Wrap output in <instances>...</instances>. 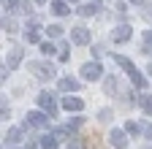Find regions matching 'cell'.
I'll return each instance as SVG.
<instances>
[{
  "mask_svg": "<svg viewBox=\"0 0 152 149\" xmlns=\"http://www.w3.org/2000/svg\"><path fill=\"white\" fill-rule=\"evenodd\" d=\"M114 60H117V65H120V68H122V71L128 73V76H130V81L136 84L139 89H144V87H147V79L141 76V73H139V68L133 65V63H130L128 57H122V54H117V57H114Z\"/></svg>",
  "mask_w": 152,
  "mask_h": 149,
  "instance_id": "cell-1",
  "label": "cell"
},
{
  "mask_svg": "<svg viewBox=\"0 0 152 149\" xmlns=\"http://www.w3.org/2000/svg\"><path fill=\"white\" fill-rule=\"evenodd\" d=\"M27 68L35 73L38 79H52V76H54V65H52V63H30Z\"/></svg>",
  "mask_w": 152,
  "mask_h": 149,
  "instance_id": "cell-2",
  "label": "cell"
},
{
  "mask_svg": "<svg viewBox=\"0 0 152 149\" xmlns=\"http://www.w3.org/2000/svg\"><path fill=\"white\" fill-rule=\"evenodd\" d=\"M82 76H84V81H98V79L103 76L101 63H87V65L82 68Z\"/></svg>",
  "mask_w": 152,
  "mask_h": 149,
  "instance_id": "cell-3",
  "label": "cell"
},
{
  "mask_svg": "<svg viewBox=\"0 0 152 149\" xmlns=\"http://www.w3.org/2000/svg\"><path fill=\"white\" fill-rule=\"evenodd\" d=\"M38 106H41L49 117L57 114V100H54V95H49V92H41V95H38Z\"/></svg>",
  "mask_w": 152,
  "mask_h": 149,
  "instance_id": "cell-4",
  "label": "cell"
},
{
  "mask_svg": "<svg viewBox=\"0 0 152 149\" xmlns=\"http://www.w3.org/2000/svg\"><path fill=\"white\" fill-rule=\"evenodd\" d=\"M130 27L128 25H120V27H114V33H111V41L114 44H125V41H130Z\"/></svg>",
  "mask_w": 152,
  "mask_h": 149,
  "instance_id": "cell-5",
  "label": "cell"
},
{
  "mask_svg": "<svg viewBox=\"0 0 152 149\" xmlns=\"http://www.w3.org/2000/svg\"><path fill=\"white\" fill-rule=\"evenodd\" d=\"M27 125L30 127H46L49 125V117L41 114V111H30V114H27Z\"/></svg>",
  "mask_w": 152,
  "mask_h": 149,
  "instance_id": "cell-6",
  "label": "cell"
},
{
  "mask_svg": "<svg viewBox=\"0 0 152 149\" xmlns=\"http://www.w3.org/2000/svg\"><path fill=\"white\" fill-rule=\"evenodd\" d=\"M71 41L79 44V46L90 44V30H84V27H73V30H71Z\"/></svg>",
  "mask_w": 152,
  "mask_h": 149,
  "instance_id": "cell-7",
  "label": "cell"
},
{
  "mask_svg": "<svg viewBox=\"0 0 152 149\" xmlns=\"http://www.w3.org/2000/svg\"><path fill=\"white\" fill-rule=\"evenodd\" d=\"M109 144H111L114 149H125V146H128V138H125L122 130H111V133H109Z\"/></svg>",
  "mask_w": 152,
  "mask_h": 149,
  "instance_id": "cell-8",
  "label": "cell"
},
{
  "mask_svg": "<svg viewBox=\"0 0 152 149\" xmlns=\"http://www.w3.org/2000/svg\"><path fill=\"white\" fill-rule=\"evenodd\" d=\"M79 87H82V81H79V79H73V76L60 79V89H63V92H76Z\"/></svg>",
  "mask_w": 152,
  "mask_h": 149,
  "instance_id": "cell-9",
  "label": "cell"
},
{
  "mask_svg": "<svg viewBox=\"0 0 152 149\" xmlns=\"http://www.w3.org/2000/svg\"><path fill=\"white\" fill-rule=\"evenodd\" d=\"M63 108H65V111H82V108H84V100H82V98H71V95H68V98L63 100Z\"/></svg>",
  "mask_w": 152,
  "mask_h": 149,
  "instance_id": "cell-10",
  "label": "cell"
},
{
  "mask_svg": "<svg viewBox=\"0 0 152 149\" xmlns=\"http://www.w3.org/2000/svg\"><path fill=\"white\" fill-rule=\"evenodd\" d=\"M19 63H22V49L14 46V49H11V54H8V65H6V68H8V71H14Z\"/></svg>",
  "mask_w": 152,
  "mask_h": 149,
  "instance_id": "cell-11",
  "label": "cell"
},
{
  "mask_svg": "<svg viewBox=\"0 0 152 149\" xmlns=\"http://www.w3.org/2000/svg\"><path fill=\"white\" fill-rule=\"evenodd\" d=\"M27 30H30V33H27V44H41V33H38V22H35V19L30 22Z\"/></svg>",
  "mask_w": 152,
  "mask_h": 149,
  "instance_id": "cell-12",
  "label": "cell"
},
{
  "mask_svg": "<svg viewBox=\"0 0 152 149\" xmlns=\"http://www.w3.org/2000/svg\"><path fill=\"white\" fill-rule=\"evenodd\" d=\"M52 11H54L57 16H65L71 8H68V3H65V0H54V3H52Z\"/></svg>",
  "mask_w": 152,
  "mask_h": 149,
  "instance_id": "cell-13",
  "label": "cell"
},
{
  "mask_svg": "<svg viewBox=\"0 0 152 149\" xmlns=\"http://www.w3.org/2000/svg\"><path fill=\"white\" fill-rule=\"evenodd\" d=\"M22 141V130L19 127H11L8 133H6V144H19Z\"/></svg>",
  "mask_w": 152,
  "mask_h": 149,
  "instance_id": "cell-14",
  "label": "cell"
},
{
  "mask_svg": "<svg viewBox=\"0 0 152 149\" xmlns=\"http://www.w3.org/2000/svg\"><path fill=\"white\" fill-rule=\"evenodd\" d=\"M79 14H82V16H92V14H98V3H87V6H82Z\"/></svg>",
  "mask_w": 152,
  "mask_h": 149,
  "instance_id": "cell-15",
  "label": "cell"
},
{
  "mask_svg": "<svg viewBox=\"0 0 152 149\" xmlns=\"http://www.w3.org/2000/svg\"><path fill=\"white\" fill-rule=\"evenodd\" d=\"M141 130H144V127H141L139 122H133V119H130V122L125 125V133H130V136H139V133H141Z\"/></svg>",
  "mask_w": 152,
  "mask_h": 149,
  "instance_id": "cell-16",
  "label": "cell"
},
{
  "mask_svg": "<svg viewBox=\"0 0 152 149\" xmlns=\"http://www.w3.org/2000/svg\"><path fill=\"white\" fill-rule=\"evenodd\" d=\"M139 103H141V108L147 111V114L152 117V95H141V98H139Z\"/></svg>",
  "mask_w": 152,
  "mask_h": 149,
  "instance_id": "cell-17",
  "label": "cell"
},
{
  "mask_svg": "<svg viewBox=\"0 0 152 149\" xmlns=\"http://www.w3.org/2000/svg\"><path fill=\"white\" fill-rule=\"evenodd\" d=\"M41 149H57V138L54 136H44L41 138Z\"/></svg>",
  "mask_w": 152,
  "mask_h": 149,
  "instance_id": "cell-18",
  "label": "cell"
},
{
  "mask_svg": "<svg viewBox=\"0 0 152 149\" xmlns=\"http://www.w3.org/2000/svg\"><path fill=\"white\" fill-rule=\"evenodd\" d=\"M52 136H54L57 141H63V138H68V136H71V127H57ZM68 141H71V138H68Z\"/></svg>",
  "mask_w": 152,
  "mask_h": 149,
  "instance_id": "cell-19",
  "label": "cell"
},
{
  "mask_svg": "<svg viewBox=\"0 0 152 149\" xmlns=\"http://www.w3.org/2000/svg\"><path fill=\"white\" fill-rule=\"evenodd\" d=\"M3 30H6V33H14V30H16V22L11 19V16H3Z\"/></svg>",
  "mask_w": 152,
  "mask_h": 149,
  "instance_id": "cell-20",
  "label": "cell"
},
{
  "mask_svg": "<svg viewBox=\"0 0 152 149\" xmlns=\"http://www.w3.org/2000/svg\"><path fill=\"white\" fill-rule=\"evenodd\" d=\"M49 35H52V38H60V35H63V27L60 25H49V30H46Z\"/></svg>",
  "mask_w": 152,
  "mask_h": 149,
  "instance_id": "cell-21",
  "label": "cell"
},
{
  "mask_svg": "<svg viewBox=\"0 0 152 149\" xmlns=\"http://www.w3.org/2000/svg\"><path fill=\"white\" fill-rule=\"evenodd\" d=\"M144 52H152V30L144 33Z\"/></svg>",
  "mask_w": 152,
  "mask_h": 149,
  "instance_id": "cell-22",
  "label": "cell"
},
{
  "mask_svg": "<svg viewBox=\"0 0 152 149\" xmlns=\"http://www.w3.org/2000/svg\"><path fill=\"white\" fill-rule=\"evenodd\" d=\"M41 52H44V54H46V57H49V54H54L57 49H54L52 44H41Z\"/></svg>",
  "mask_w": 152,
  "mask_h": 149,
  "instance_id": "cell-23",
  "label": "cell"
},
{
  "mask_svg": "<svg viewBox=\"0 0 152 149\" xmlns=\"http://www.w3.org/2000/svg\"><path fill=\"white\" fill-rule=\"evenodd\" d=\"M68 149H82V141H79V138H73V136H71V144H68Z\"/></svg>",
  "mask_w": 152,
  "mask_h": 149,
  "instance_id": "cell-24",
  "label": "cell"
},
{
  "mask_svg": "<svg viewBox=\"0 0 152 149\" xmlns=\"http://www.w3.org/2000/svg\"><path fill=\"white\" fill-rule=\"evenodd\" d=\"M144 133H147V136L152 138V125H147V127H144Z\"/></svg>",
  "mask_w": 152,
  "mask_h": 149,
  "instance_id": "cell-25",
  "label": "cell"
},
{
  "mask_svg": "<svg viewBox=\"0 0 152 149\" xmlns=\"http://www.w3.org/2000/svg\"><path fill=\"white\" fill-rule=\"evenodd\" d=\"M147 16H149V19H152V6H149V8H147Z\"/></svg>",
  "mask_w": 152,
  "mask_h": 149,
  "instance_id": "cell-26",
  "label": "cell"
},
{
  "mask_svg": "<svg viewBox=\"0 0 152 149\" xmlns=\"http://www.w3.org/2000/svg\"><path fill=\"white\" fill-rule=\"evenodd\" d=\"M130 3H144V0H130Z\"/></svg>",
  "mask_w": 152,
  "mask_h": 149,
  "instance_id": "cell-27",
  "label": "cell"
},
{
  "mask_svg": "<svg viewBox=\"0 0 152 149\" xmlns=\"http://www.w3.org/2000/svg\"><path fill=\"white\" fill-rule=\"evenodd\" d=\"M35 3H46V0H35Z\"/></svg>",
  "mask_w": 152,
  "mask_h": 149,
  "instance_id": "cell-28",
  "label": "cell"
},
{
  "mask_svg": "<svg viewBox=\"0 0 152 149\" xmlns=\"http://www.w3.org/2000/svg\"><path fill=\"white\" fill-rule=\"evenodd\" d=\"M149 71H152V63H149Z\"/></svg>",
  "mask_w": 152,
  "mask_h": 149,
  "instance_id": "cell-29",
  "label": "cell"
},
{
  "mask_svg": "<svg viewBox=\"0 0 152 149\" xmlns=\"http://www.w3.org/2000/svg\"><path fill=\"white\" fill-rule=\"evenodd\" d=\"M147 149H152V146H147Z\"/></svg>",
  "mask_w": 152,
  "mask_h": 149,
  "instance_id": "cell-30",
  "label": "cell"
}]
</instances>
